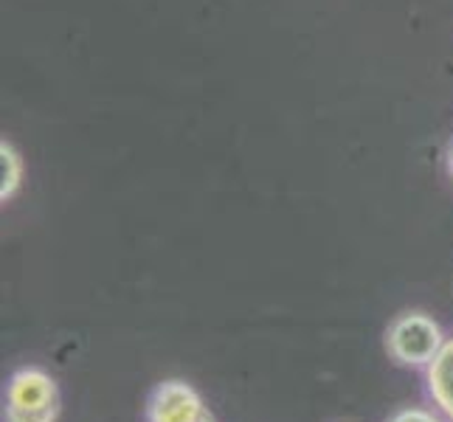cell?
<instances>
[{
  "label": "cell",
  "mask_w": 453,
  "mask_h": 422,
  "mask_svg": "<svg viewBox=\"0 0 453 422\" xmlns=\"http://www.w3.org/2000/svg\"><path fill=\"white\" fill-rule=\"evenodd\" d=\"M62 414L59 386L45 369H18L6 383V422H57Z\"/></svg>",
  "instance_id": "1"
},
{
  "label": "cell",
  "mask_w": 453,
  "mask_h": 422,
  "mask_svg": "<svg viewBox=\"0 0 453 422\" xmlns=\"http://www.w3.org/2000/svg\"><path fill=\"white\" fill-rule=\"evenodd\" d=\"M442 326L426 312H403L386 330V349L403 366H431L442 352Z\"/></svg>",
  "instance_id": "2"
},
{
  "label": "cell",
  "mask_w": 453,
  "mask_h": 422,
  "mask_svg": "<svg viewBox=\"0 0 453 422\" xmlns=\"http://www.w3.org/2000/svg\"><path fill=\"white\" fill-rule=\"evenodd\" d=\"M147 422H217L206 400L186 380H164L147 397Z\"/></svg>",
  "instance_id": "3"
},
{
  "label": "cell",
  "mask_w": 453,
  "mask_h": 422,
  "mask_svg": "<svg viewBox=\"0 0 453 422\" xmlns=\"http://www.w3.org/2000/svg\"><path fill=\"white\" fill-rule=\"evenodd\" d=\"M428 395L436 409L453 422V338L445 341L442 352L428 366Z\"/></svg>",
  "instance_id": "4"
},
{
  "label": "cell",
  "mask_w": 453,
  "mask_h": 422,
  "mask_svg": "<svg viewBox=\"0 0 453 422\" xmlns=\"http://www.w3.org/2000/svg\"><path fill=\"white\" fill-rule=\"evenodd\" d=\"M23 183V158L9 141H0V200H12Z\"/></svg>",
  "instance_id": "5"
},
{
  "label": "cell",
  "mask_w": 453,
  "mask_h": 422,
  "mask_svg": "<svg viewBox=\"0 0 453 422\" xmlns=\"http://www.w3.org/2000/svg\"><path fill=\"white\" fill-rule=\"evenodd\" d=\"M388 422H442L434 411H426V409H403L397 411Z\"/></svg>",
  "instance_id": "6"
},
{
  "label": "cell",
  "mask_w": 453,
  "mask_h": 422,
  "mask_svg": "<svg viewBox=\"0 0 453 422\" xmlns=\"http://www.w3.org/2000/svg\"><path fill=\"white\" fill-rule=\"evenodd\" d=\"M448 169H450V175H453V144H450V150H448Z\"/></svg>",
  "instance_id": "7"
}]
</instances>
